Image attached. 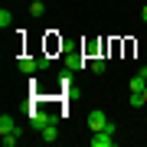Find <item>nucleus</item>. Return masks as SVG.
I'll use <instances>...</instances> for the list:
<instances>
[{
    "label": "nucleus",
    "mask_w": 147,
    "mask_h": 147,
    "mask_svg": "<svg viewBox=\"0 0 147 147\" xmlns=\"http://www.w3.org/2000/svg\"><path fill=\"white\" fill-rule=\"evenodd\" d=\"M39 134H42V137H39L42 144H56V141H59V121H53V124H46V127H42Z\"/></svg>",
    "instance_id": "nucleus-4"
},
{
    "label": "nucleus",
    "mask_w": 147,
    "mask_h": 147,
    "mask_svg": "<svg viewBox=\"0 0 147 147\" xmlns=\"http://www.w3.org/2000/svg\"><path fill=\"white\" fill-rule=\"evenodd\" d=\"M26 10H30V16H42V13H46V3H42V0H33Z\"/></svg>",
    "instance_id": "nucleus-9"
},
{
    "label": "nucleus",
    "mask_w": 147,
    "mask_h": 147,
    "mask_svg": "<svg viewBox=\"0 0 147 147\" xmlns=\"http://www.w3.org/2000/svg\"><path fill=\"white\" fill-rule=\"evenodd\" d=\"M92 147H111L115 144V131H92Z\"/></svg>",
    "instance_id": "nucleus-3"
},
{
    "label": "nucleus",
    "mask_w": 147,
    "mask_h": 147,
    "mask_svg": "<svg viewBox=\"0 0 147 147\" xmlns=\"http://www.w3.org/2000/svg\"><path fill=\"white\" fill-rule=\"evenodd\" d=\"M144 101H147V88H144Z\"/></svg>",
    "instance_id": "nucleus-16"
},
{
    "label": "nucleus",
    "mask_w": 147,
    "mask_h": 147,
    "mask_svg": "<svg viewBox=\"0 0 147 147\" xmlns=\"http://www.w3.org/2000/svg\"><path fill=\"white\" fill-rule=\"evenodd\" d=\"M88 131H115V121L105 111H92L88 115Z\"/></svg>",
    "instance_id": "nucleus-1"
},
{
    "label": "nucleus",
    "mask_w": 147,
    "mask_h": 147,
    "mask_svg": "<svg viewBox=\"0 0 147 147\" xmlns=\"http://www.w3.org/2000/svg\"><path fill=\"white\" fill-rule=\"evenodd\" d=\"M82 65H85L82 56H65V69H69V72H75V69H82Z\"/></svg>",
    "instance_id": "nucleus-8"
},
{
    "label": "nucleus",
    "mask_w": 147,
    "mask_h": 147,
    "mask_svg": "<svg viewBox=\"0 0 147 147\" xmlns=\"http://www.w3.org/2000/svg\"><path fill=\"white\" fill-rule=\"evenodd\" d=\"M92 72L95 75H105L108 72V62H105V59H92Z\"/></svg>",
    "instance_id": "nucleus-12"
},
{
    "label": "nucleus",
    "mask_w": 147,
    "mask_h": 147,
    "mask_svg": "<svg viewBox=\"0 0 147 147\" xmlns=\"http://www.w3.org/2000/svg\"><path fill=\"white\" fill-rule=\"evenodd\" d=\"M137 72H141V75H144V79H147V65H141V69H137Z\"/></svg>",
    "instance_id": "nucleus-15"
},
{
    "label": "nucleus",
    "mask_w": 147,
    "mask_h": 147,
    "mask_svg": "<svg viewBox=\"0 0 147 147\" xmlns=\"http://www.w3.org/2000/svg\"><path fill=\"white\" fill-rule=\"evenodd\" d=\"M127 105H131V108H144V105H147V101H144V92H131Z\"/></svg>",
    "instance_id": "nucleus-10"
},
{
    "label": "nucleus",
    "mask_w": 147,
    "mask_h": 147,
    "mask_svg": "<svg viewBox=\"0 0 147 147\" xmlns=\"http://www.w3.org/2000/svg\"><path fill=\"white\" fill-rule=\"evenodd\" d=\"M0 144H3V147H16V144H20V127L10 131V134H0Z\"/></svg>",
    "instance_id": "nucleus-7"
},
{
    "label": "nucleus",
    "mask_w": 147,
    "mask_h": 147,
    "mask_svg": "<svg viewBox=\"0 0 147 147\" xmlns=\"http://www.w3.org/2000/svg\"><path fill=\"white\" fill-rule=\"evenodd\" d=\"M16 65H20V72H23V75H33V72L39 69V59H33V56H23Z\"/></svg>",
    "instance_id": "nucleus-5"
},
{
    "label": "nucleus",
    "mask_w": 147,
    "mask_h": 147,
    "mask_svg": "<svg viewBox=\"0 0 147 147\" xmlns=\"http://www.w3.org/2000/svg\"><path fill=\"white\" fill-rule=\"evenodd\" d=\"M56 115H49V111H30V124H33V131H42L46 124H53Z\"/></svg>",
    "instance_id": "nucleus-2"
},
{
    "label": "nucleus",
    "mask_w": 147,
    "mask_h": 147,
    "mask_svg": "<svg viewBox=\"0 0 147 147\" xmlns=\"http://www.w3.org/2000/svg\"><path fill=\"white\" fill-rule=\"evenodd\" d=\"M144 88H147V79H144L141 72H137L134 79H131V92H144Z\"/></svg>",
    "instance_id": "nucleus-11"
},
{
    "label": "nucleus",
    "mask_w": 147,
    "mask_h": 147,
    "mask_svg": "<svg viewBox=\"0 0 147 147\" xmlns=\"http://www.w3.org/2000/svg\"><path fill=\"white\" fill-rule=\"evenodd\" d=\"M10 23H13V13H10V10H0V26L7 30V26H10Z\"/></svg>",
    "instance_id": "nucleus-13"
},
{
    "label": "nucleus",
    "mask_w": 147,
    "mask_h": 147,
    "mask_svg": "<svg viewBox=\"0 0 147 147\" xmlns=\"http://www.w3.org/2000/svg\"><path fill=\"white\" fill-rule=\"evenodd\" d=\"M141 20L147 23V0H144V7H141Z\"/></svg>",
    "instance_id": "nucleus-14"
},
{
    "label": "nucleus",
    "mask_w": 147,
    "mask_h": 147,
    "mask_svg": "<svg viewBox=\"0 0 147 147\" xmlns=\"http://www.w3.org/2000/svg\"><path fill=\"white\" fill-rule=\"evenodd\" d=\"M10 131H16L13 115H0V134H10Z\"/></svg>",
    "instance_id": "nucleus-6"
}]
</instances>
